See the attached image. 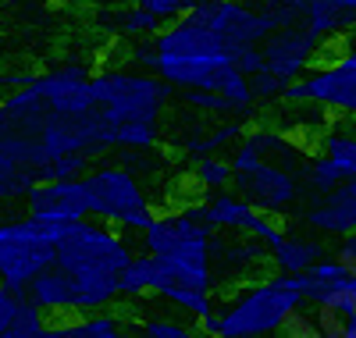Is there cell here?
I'll return each mask as SVG.
<instances>
[{
    "mask_svg": "<svg viewBox=\"0 0 356 338\" xmlns=\"http://www.w3.org/2000/svg\"><path fill=\"white\" fill-rule=\"evenodd\" d=\"M154 43V75H161L175 89H211L228 100V111L235 118H243L253 111L257 97L250 75L235 65L225 43L207 29L203 22L182 15L168 25H161V33L150 36Z\"/></svg>",
    "mask_w": 356,
    "mask_h": 338,
    "instance_id": "obj_1",
    "label": "cell"
},
{
    "mask_svg": "<svg viewBox=\"0 0 356 338\" xmlns=\"http://www.w3.org/2000/svg\"><path fill=\"white\" fill-rule=\"evenodd\" d=\"M303 292L292 285L289 274H275V278H253L235 285V292L218 306L214 314L200 321L207 335L218 338H260V335H278L285 321L292 317L296 306H303Z\"/></svg>",
    "mask_w": 356,
    "mask_h": 338,
    "instance_id": "obj_2",
    "label": "cell"
},
{
    "mask_svg": "<svg viewBox=\"0 0 356 338\" xmlns=\"http://www.w3.org/2000/svg\"><path fill=\"white\" fill-rule=\"evenodd\" d=\"M93 89V107L111 129V146H114V129L129 125V121H161L168 104L175 100V86H168L161 75L146 72H100L89 75Z\"/></svg>",
    "mask_w": 356,
    "mask_h": 338,
    "instance_id": "obj_3",
    "label": "cell"
},
{
    "mask_svg": "<svg viewBox=\"0 0 356 338\" xmlns=\"http://www.w3.org/2000/svg\"><path fill=\"white\" fill-rule=\"evenodd\" d=\"M82 189H86V214L89 218L118 225L122 232H132V235H143L150 228L154 210L146 203L139 175H132L125 164H104L97 171L82 175Z\"/></svg>",
    "mask_w": 356,
    "mask_h": 338,
    "instance_id": "obj_4",
    "label": "cell"
},
{
    "mask_svg": "<svg viewBox=\"0 0 356 338\" xmlns=\"http://www.w3.org/2000/svg\"><path fill=\"white\" fill-rule=\"evenodd\" d=\"M65 225H43L36 218L0 221V285L25 292L40 271L54 264V250Z\"/></svg>",
    "mask_w": 356,
    "mask_h": 338,
    "instance_id": "obj_5",
    "label": "cell"
},
{
    "mask_svg": "<svg viewBox=\"0 0 356 338\" xmlns=\"http://www.w3.org/2000/svg\"><path fill=\"white\" fill-rule=\"evenodd\" d=\"M132 260V246L125 235H118L107 221L100 218H79L65 225L61 239L54 250V264L79 274V271H107V274H122V267Z\"/></svg>",
    "mask_w": 356,
    "mask_h": 338,
    "instance_id": "obj_6",
    "label": "cell"
},
{
    "mask_svg": "<svg viewBox=\"0 0 356 338\" xmlns=\"http://www.w3.org/2000/svg\"><path fill=\"white\" fill-rule=\"evenodd\" d=\"M186 15L211 29L232 54V61L250 47H260L264 36L271 33V25L260 18L250 0H193Z\"/></svg>",
    "mask_w": 356,
    "mask_h": 338,
    "instance_id": "obj_7",
    "label": "cell"
},
{
    "mask_svg": "<svg viewBox=\"0 0 356 338\" xmlns=\"http://www.w3.org/2000/svg\"><path fill=\"white\" fill-rule=\"evenodd\" d=\"M186 210L193 218H200L211 232H250L267 246H278L285 235V225L278 221V214L257 210L250 200H243L239 193H228V189H218L203 203H193Z\"/></svg>",
    "mask_w": 356,
    "mask_h": 338,
    "instance_id": "obj_8",
    "label": "cell"
},
{
    "mask_svg": "<svg viewBox=\"0 0 356 338\" xmlns=\"http://www.w3.org/2000/svg\"><path fill=\"white\" fill-rule=\"evenodd\" d=\"M232 186L257 210L282 214V210H289L296 203V196L303 193V171L260 157V161H250L243 168H235L232 171Z\"/></svg>",
    "mask_w": 356,
    "mask_h": 338,
    "instance_id": "obj_9",
    "label": "cell"
},
{
    "mask_svg": "<svg viewBox=\"0 0 356 338\" xmlns=\"http://www.w3.org/2000/svg\"><path fill=\"white\" fill-rule=\"evenodd\" d=\"M282 100H307L324 111L356 118V68L342 65V61H321L317 68L285 86Z\"/></svg>",
    "mask_w": 356,
    "mask_h": 338,
    "instance_id": "obj_10",
    "label": "cell"
},
{
    "mask_svg": "<svg viewBox=\"0 0 356 338\" xmlns=\"http://www.w3.org/2000/svg\"><path fill=\"white\" fill-rule=\"evenodd\" d=\"M324 40H317L310 29L303 25H278L264 36L260 54H264V72H271L275 79H282L285 86L296 82L300 75H307L317 61H321Z\"/></svg>",
    "mask_w": 356,
    "mask_h": 338,
    "instance_id": "obj_11",
    "label": "cell"
},
{
    "mask_svg": "<svg viewBox=\"0 0 356 338\" xmlns=\"http://www.w3.org/2000/svg\"><path fill=\"white\" fill-rule=\"evenodd\" d=\"M143 250L157 257H182V260H211V228L189 210L154 218L143 235Z\"/></svg>",
    "mask_w": 356,
    "mask_h": 338,
    "instance_id": "obj_12",
    "label": "cell"
},
{
    "mask_svg": "<svg viewBox=\"0 0 356 338\" xmlns=\"http://www.w3.org/2000/svg\"><path fill=\"white\" fill-rule=\"evenodd\" d=\"M211 232V271H214V285H243L260 278V271L271 264V246L260 242L257 235L246 232Z\"/></svg>",
    "mask_w": 356,
    "mask_h": 338,
    "instance_id": "obj_13",
    "label": "cell"
},
{
    "mask_svg": "<svg viewBox=\"0 0 356 338\" xmlns=\"http://www.w3.org/2000/svg\"><path fill=\"white\" fill-rule=\"evenodd\" d=\"M29 218H36L43 225H72L86 214V189H82V175L75 178H43L36 182L25 196Z\"/></svg>",
    "mask_w": 356,
    "mask_h": 338,
    "instance_id": "obj_14",
    "label": "cell"
},
{
    "mask_svg": "<svg viewBox=\"0 0 356 338\" xmlns=\"http://www.w3.org/2000/svg\"><path fill=\"white\" fill-rule=\"evenodd\" d=\"M303 221L321 232V235H346L356 228V175L346 178L342 186H335L332 193L317 196V203H310V210L303 214Z\"/></svg>",
    "mask_w": 356,
    "mask_h": 338,
    "instance_id": "obj_15",
    "label": "cell"
},
{
    "mask_svg": "<svg viewBox=\"0 0 356 338\" xmlns=\"http://www.w3.org/2000/svg\"><path fill=\"white\" fill-rule=\"evenodd\" d=\"M0 338H47V314L29 292L0 285Z\"/></svg>",
    "mask_w": 356,
    "mask_h": 338,
    "instance_id": "obj_16",
    "label": "cell"
},
{
    "mask_svg": "<svg viewBox=\"0 0 356 338\" xmlns=\"http://www.w3.org/2000/svg\"><path fill=\"white\" fill-rule=\"evenodd\" d=\"M129 335V321L122 314L89 310V314H68L61 324H47V338H122Z\"/></svg>",
    "mask_w": 356,
    "mask_h": 338,
    "instance_id": "obj_17",
    "label": "cell"
},
{
    "mask_svg": "<svg viewBox=\"0 0 356 338\" xmlns=\"http://www.w3.org/2000/svg\"><path fill=\"white\" fill-rule=\"evenodd\" d=\"M300 25L310 29L317 40H339L349 29H356V15L342 8L339 0H303L300 4Z\"/></svg>",
    "mask_w": 356,
    "mask_h": 338,
    "instance_id": "obj_18",
    "label": "cell"
},
{
    "mask_svg": "<svg viewBox=\"0 0 356 338\" xmlns=\"http://www.w3.org/2000/svg\"><path fill=\"white\" fill-rule=\"evenodd\" d=\"M29 299H33L43 314H61L68 317L72 314V285H68V274L50 264L47 271H40L33 282H29Z\"/></svg>",
    "mask_w": 356,
    "mask_h": 338,
    "instance_id": "obj_19",
    "label": "cell"
},
{
    "mask_svg": "<svg viewBox=\"0 0 356 338\" xmlns=\"http://www.w3.org/2000/svg\"><path fill=\"white\" fill-rule=\"evenodd\" d=\"M324 253V242L321 239H307V235H292L285 232L278 246H271V267L278 274H300L307 267H314Z\"/></svg>",
    "mask_w": 356,
    "mask_h": 338,
    "instance_id": "obj_20",
    "label": "cell"
},
{
    "mask_svg": "<svg viewBox=\"0 0 356 338\" xmlns=\"http://www.w3.org/2000/svg\"><path fill=\"white\" fill-rule=\"evenodd\" d=\"M243 132H246V125L235 114H228V121H218V125H200L182 146H186L189 157L196 161V157H203V153H221V150L235 146Z\"/></svg>",
    "mask_w": 356,
    "mask_h": 338,
    "instance_id": "obj_21",
    "label": "cell"
},
{
    "mask_svg": "<svg viewBox=\"0 0 356 338\" xmlns=\"http://www.w3.org/2000/svg\"><path fill=\"white\" fill-rule=\"evenodd\" d=\"M107 22H111V29L118 36H125V40H150L154 33H161V18L157 15H150L146 8H139V4H129V8H118L114 15H104Z\"/></svg>",
    "mask_w": 356,
    "mask_h": 338,
    "instance_id": "obj_22",
    "label": "cell"
},
{
    "mask_svg": "<svg viewBox=\"0 0 356 338\" xmlns=\"http://www.w3.org/2000/svg\"><path fill=\"white\" fill-rule=\"evenodd\" d=\"M36 182H40L36 168L22 164L11 153H0V200H25Z\"/></svg>",
    "mask_w": 356,
    "mask_h": 338,
    "instance_id": "obj_23",
    "label": "cell"
},
{
    "mask_svg": "<svg viewBox=\"0 0 356 338\" xmlns=\"http://www.w3.org/2000/svg\"><path fill=\"white\" fill-rule=\"evenodd\" d=\"M193 182L207 193H218V189H228L232 186V161L218 157V153H203L193 164Z\"/></svg>",
    "mask_w": 356,
    "mask_h": 338,
    "instance_id": "obj_24",
    "label": "cell"
},
{
    "mask_svg": "<svg viewBox=\"0 0 356 338\" xmlns=\"http://www.w3.org/2000/svg\"><path fill=\"white\" fill-rule=\"evenodd\" d=\"M321 153L328 157L346 178L356 175V136L353 132H324L321 136Z\"/></svg>",
    "mask_w": 356,
    "mask_h": 338,
    "instance_id": "obj_25",
    "label": "cell"
},
{
    "mask_svg": "<svg viewBox=\"0 0 356 338\" xmlns=\"http://www.w3.org/2000/svg\"><path fill=\"white\" fill-rule=\"evenodd\" d=\"M346 182V175L324 157V153H317V157H310L307 161V171H303V186H307V193H314V196H324V193H332L335 186H342Z\"/></svg>",
    "mask_w": 356,
    "mask_h": 338,
    "instance_id": "obj_26",
    "label": "cell"
},
{
    "mask_svg": "<svg viewBox=\"0 0 356 338\" xmlns=\"http://www.w3.org/2000/svg\"><path fill=\"white\" fill-rule=\"evenodd\" d=\"M139 331L146 338H193L200 328H189L182 321H175L171 314H154V317H139Z\"/></svg>",
    "mask_w": 356,
    "mask_h": 338,
    "instance_id": "obj_27",
    "label": "cell"
},
{
    "mask_svg": "<svg viewBox=\"0 0 356 338\" xmlns=\"http://www.w3.org/2000/svg\"><path fill=\"white\" fill-rule=\"evenodd\" d=\"M346 317L342 310H332V306H314V324L321 338H346Z\"/></svg>",
    "mask_w": 356,
    "mask_h": 338,
    "instance_id": "obj_28",
    "label": "cell"
},
{
    "mask_svg": "<svg viewBox=\"0 0 356 338\" xmlns=\"http://www.w3.org/2000/svg\"><path fill=\"white\" fill-rule=\"evenodd\" d=\"M321 61H342V65L356 68V29H349V33L339 36V40H328V43H324Z\"/></svg>",
    "mask_w": 356,
    "mask_h": 338,
    "instance_id": "obj_29",
    "label": "cell"
},
{
    "mask_svg": "<svg viewBox=\"0 0 356 338\" xmlns=\"http://www.w3.org/2000/svg\"><path fill=\"white\" fill-rule=\"evenodd\" d=\"M132 4L146 8L150 15H157L161 22H175V18H182V15L189 11L193 0H132Z\"/></svg>",
    "mask_w": 356,
    "mask_h": 338,
    "instance_id": "obj_30",
    "label": "cell"
},
{
    "mask_svg": "<svg viewBox=\"0 0 356 338\" xmlns=\"http://www.w3.org/2000/svg\"><path fill=\"white\" fill-rule=\"evenodd\" d=\"M122 164L132 171V175H154L157 171V161L150 157V146H146V150H122Z\"/></svg>",
    "mask_w": 356,
    "mask_h": 338,
    "instance_id": "obj_31",
    "label": "cell"
},
{
    "mask_svg": "<svg viewBox=\"0 0 356 338\" xmlns=\"http://www.w3.org/2000/svg\"><path fill=\"white\" fill-rule=\"evenodd\" d=\"M335 260H339L346 271H353V274H356V228H353V232H346V235H339Z\"/></svg>",
    "mask_w": 356,
    "mask_h": 338,
    "instance_id": "obj_32",
    "label": "cell"
},
{
    "mask_svg": "<svg viewBox=\"0 0 356 338\" xmlns=\"http://www.w3.org/2000/svg\"><path fill=\"white\" fill-rule=\"evenodd\" d=\"M346 338H356V310L346 317Z\"/></svg>",
    "mask_w": 356,
    "mask_h": 338,
    "instance_id": "obj_33",
    "label": "cell"
},
{
    "mask_svg": "<svg viewBox=\"0 0 356 338\" xmlns=\"http://www.w3.org/2000/svg\"><path fill=\"white\" fill-rule=\"evenodd\" d=\"M300 4H303V0H300Z\"/></svg>",
    "mask_w": 356,
    "mask_h": 338,
    "instance_id": "obj_34",
    "label": "cell"
}]
</instances>
